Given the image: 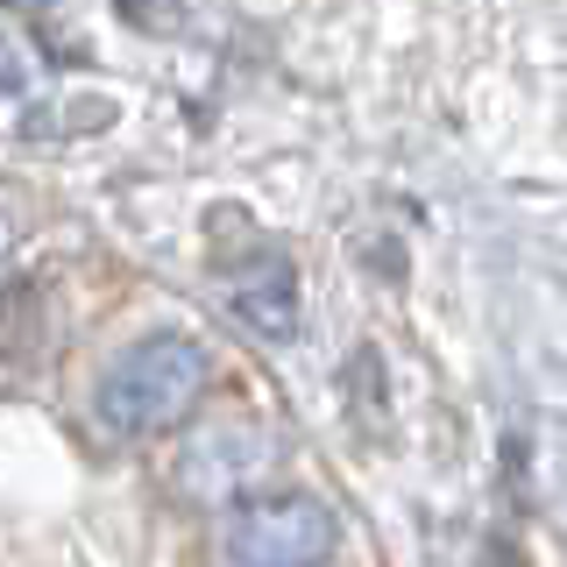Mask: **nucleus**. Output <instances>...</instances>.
I'll list each match as a JSON object with an SVG mask.
<instances>
[{
  "label": "nucleus",
  "mask_w": 567,
  "mask_h": 567,
  "mask_svg": "<svg viewBox=\"0 0 567 567\" xmlns=\"http://www.w3.org/2000/svg\"><path fill=\"white\" fill-rule=\"evenodd\" d=\"M206 377H213V362H206L199 341H185V333H150V341H135L100 377L93 412L114 440H150V433H164V425H177L199 404Z\"/></svg>",
  "instance_id": "1"
},
{
  "label": "nucleus",
  "mask_w": 567,
  "mask_h": 567,
  "mask_svg": "<svg viewBox=\"0 0 567 567\" xmlns=\"http://www.w3.org/2000/svg\"><path fill=\"white\" fill-rule=\"evenodd\" d=\"M333 539H341V525L319 496H248L227 518V560L235 567H327Z\"/></svg>",
  "instance_id": "2"
},
{
  "label": "nucleus",
  "mask_w": 567,
  "mask_h": 567,
  "mask_svg": "<svg viewBox=\"0 0 567 567\" xmlns=\"http://www.w3.org/2000/svg\"><path fill=\"white\" fill-rule=\"evenodd\" d=\"M235 312L262 333V341H291L298 333V270L277 256V248H262V256H248L235 270Z\"/></svg>",
  "instance_id": "3"
}]
</instances>
